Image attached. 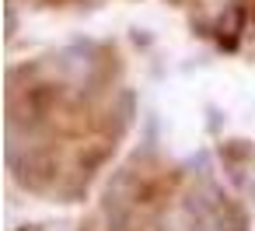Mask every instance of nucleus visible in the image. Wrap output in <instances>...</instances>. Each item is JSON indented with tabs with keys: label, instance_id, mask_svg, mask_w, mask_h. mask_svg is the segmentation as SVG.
Returning a JSON list of instances; mask_svg holds the SVG:
<instances>
[{
	"label": "nucleus",
	"instance_id": "nucleus-1",
	"mask_svg": "<svg viewBox=\"0 0 255 231\" xmlns=\"http://www.w3.org/2000/svg\"><path fill=\"white\" fill-rule=\"evenodd\" d=\"M11 168H14V175L28 189H42L46 179L53 175V158L46 151H39V147H25V161L21 158H11Z\"/></svg>",
	"mask_w": 255,
	"mask_h": 231
}]
</instances>
